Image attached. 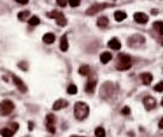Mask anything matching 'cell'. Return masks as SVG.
<instances>
[{
    "mask_svg": "<svg viewBox=\"0 0 163 137\" xmlns=\"http://www.w3.org/2000/svg\"><path fill=\"white\" fill-rule=\"evenodd\" d=\"M132 65V58L129 55L124 53L118 54L115 64V67L118 70H127L131 68Z\"/></svg>",
    "mask_w": 163,
    "mask_h": 137,
    "instance_id": "1",
    "label": "cell"
},
{
    "mask_svg": "<svg viewBox=\"0 0 163 137\" xmlns=\"http://www.w3.org/2000/svg\"><path fill=\"white\" fill-rule=\"evenodd\" d=\"M74 115L76 119L82 120L87 117L89 114V107L86 103L78 102L75 104Z\"/></svg>",
    "mask_w": 163,
    "mask_h": 137,
    "instance_id": "2",
    "label": "cell"
},
{
    "mask_svg": "<svg viewBox=\"0 0 163 137\" xmlns=\"http://www.w3.org/2000/svg\"><path fill=\"white\" fill-rule=\"evenodd\" d=\"M47 16L50 18L55 19L56 24L60 26L64 27L67 24V19L61 11L57 10H53L51 12L47 13Z\"/></svg>",
    "mask_w": 163,
    "mask_h": 137,
    "instance_id": "3",
    "label": "cell"
},
{
    "mask_svg": "<svg viewBox=\"0 0 163 137\" xmlns=\"http://www.w3.org/2000/svg\"><path fill=\"white\" fill-rule=\"evenodd\" d=\"M15 105L10 100H3L0 103V115L3 116L9 115L14 111Z\"/></svg>",
    "mask_w": 163,
    "mask_h": 137,
    "instance_id": "4",
    "label": "cell"
},
{
    "mask_svg": "<svg viewBox=\"0 0 163 137\" xmlns=\"http://www.w3.org/2000/svg\"><path fill=\"white\" fill-rule=\"evenodd\" d=\"M113 6L112 3H95L89 7L86 13L88 15H93L99 13L100 11H102L104 9L107 7H111Z\"/></svg>",
    "mask_w": 163,
    "mask_h": 137,
    "instance_id": "5",
    "label": "cell"
},
{
    "mask_svg": "<svg viewBox=\"0 0 163 137\" xmlns=\"http://www.w3.org/2000/svg\"><path fill=\"white\" fill-rule=\"evenodd\" d=\"M18 125L16 123H12L10 127H6L0 130V134L3 137H13L14 134L18 129Z\"/></svg>",
    "mask_w": 163,
    "mask_h": 137,
    "instance_id": "6",
    "label": "cell"
},
{
    "mask_svg": "<svg viewBox=\"0 0 163 137\" xmlns=\"http://www.w3.org/2000/svg\"><path fill=\"white\" fill-rule=\"evenodd\" d=\"M55 121V116L53 114L49 113L46 115V128H47V130L53 134H54L56 131V129L54 127Z\"/></svg>",
    "mask_w": 163,
    "mask_h": 137,
    "instance_id": "7",
    "label": "cell"
},
{
    "mask_svg": "<svg viewBox=\"0 0 163 137\" xmlns=\"http://www.w3.org/2000/svg\"><path fill=\"white\" fill-rule=\"evenodd\" d=\"M144 39L140 35H135L129 38L128 40V44L130 46L132 47L138 46L144 43Z\"/></svg>",
    "mask_w": 163,
    "mask_h": 137,
    "instance_id": "8",
    "label": "cell"
},
{
    "mask_svg": "<svg viewBox=\"0 0 163 137\" xmlns=\"http://www.w3.org/2000/svg\"><path fill=\"white\" fill-rule=\"evenodd\" d=\"M96 84H97V80L93 75H90L89 76L87 82L86 83L85 88V91L87 92L90 93L93 92L95 90Z\"/></svg>",
    "mask_w": 163,
    "mask_h": 137,
    "instance_id": "9",
    "label": "cell"
},
{
    "mask_svg": "<svg viewBox=\"0 0 163 137\" xmlns=\"http://www.w3.org/2000/svg\"><path fill=\"white\" fill-rule=\"evenodd\" d=\"M143 104L145 109L147 111H150L156 107L157 103L154 98L149 96L143 99Z\"/></svg>",
    "mask_w": 163,
    "mask_h": 137,
    "instance_id": "10",
    "label": "cell"
},
{
    "mask_svg": "<svg viewBox=\"0 0 163 137\" xmlns=\"http://www.w3.org/2000/svg\"><path fill=\"white\" fill-rule=\"evenodd\" d=\"M12 78H13L14 83L19 91H21L22 92H26L27 90L26 86L21 78L15 75H13Z\"/></svg>",
    "mask_w": 163,
    "mask_h": 137,
    "instance_id": "11",
    "label": "cell"
},
{
    "mask_svg": "<svg viewBox=\"0 0 163 137\" xmlns=\"http://www.w3.org/2000/svg\"><path fill=\"white\" fill-rule=\"evenodd\" d=\"M134 18L135 21L140 24H146L149 20L148 15L143 12H137L135 13Z\"/></svg>",
    "mask_w": 163,
    "mask_h": 137,
    "instance_id": "12",
    "label": "cell"
},
{
    "mask_svg": "<svg viewBox=\"0 0 163 137\" xmlns=\"http://www.w3.org/2000/svg\"><path fill=\"white\" fill-rule=\"evenodd\" d=\"M69 105L68 101L65 99H59L57 100L53 106V109L54 111H59L62 108L67 107Z\"/></svg>",
    "mask_w": 163,
    "mask_h": 137,
    "instance_id": "13",
    "label": "cell"
},
{
    "mask_svg": "<svg viewBox=\"0 0 163 137\" xmlns=\"http://www.w3.org/2000/svg\"><path fill=\"white\" fill-rule=\"evenodd\" d=\"M108 47L114 50H119L121 48V44L116 38H114L108 42Z\"/></svg>",
    "mask_w": 163,
    "mask_h": 137,
    "instance_id": "14",
    "label": "cell"
},
{
    "mask_svg": "<svg viewBox=\"0 0 163 137\" xmlns=\"http://www.w3.org/2000/svg\"><path fill=\"white\" fill-rule=\"evenodd\" d=\"M140 76L143 83L144 85H149L153 80V75L149 72H144L142 73Z\"/></svg>",
    "mask_w": 163,
    "mask_h": 137,
    "instance_id": "15",
    "label": "cell"
},
{
    "mask_svg": "<svg viewBox=\"0 0 163 137\" xmlns=\"http://www.w3.org/2000/svg\"><path fill=\"white\" fill-rule=\"evenodd\" d=\"M68 47H69V45H68L67 36L65 34H64L61 36V39H60V50L62 51H67Z\"/></svg>",
    "mask_w": 163,
    "mask_h": 137,
    "instance_id": "16",
    "label": "cell"
},
{
    "mask_svg": "<svg viewBox=\"0 0 163 137\" xmlns=\"http://www.w3.org/2000/svg\"><path fill=\"white\" fill-rule=\"evenodd\" d=\"M42 41L45 44H52L55 41V36L53 33H46L42 37Z\"/></svg>",
    "mask_w": 163,
    "mask_h": 137,
    "instance_id": "17",
    "label": "cell"
},
{
    "mask_svg": "<svg viewBox=\"0 0 163 137\" xmlns=\"http://www.w3.org/2000/svg\"><path fill=\"white\" fill-rule=\"evenodd\" d=\"M113 58L112 53L109 51L103 52L100 55V60L104 64H106L110 61Z\"/></svg>",
    "mask_w": 163,
    "mask_h": 137,
    "instance_id": "18",
    "label": "cell"
},
{
    "mask_svg": "<svg viewBox=\"0 0 163 137\" xmlns=\"http://www.w3.org/2000/svg\"><path fill=\"white\" fill-rule=\"evenodd\" d=\"M108 24H109V19L106 16H100L97 19V25L101 28L105 27L108 25Z\"/></svg>",
    "mask_w": 163,
    "mask_h": 137,
    "instance_id": "19",
    "label": "cell"
},
{
    "mask_svg": "<svg viewBox=\"0 0 163 137\" xmlns=\"http://www.w3.org/2000/svg\"><path fill=\"white\" fill-rule=\"evenodd\" d=\"M127 17L125 12L121 11H116L114 13V17L117 22H122Z\"/></svg>",
    "mask_w": 163,
    "mask_h": 137,
    "instance_id": "20",
    "label": "cell"
},
{
    "mask_svg": "<svg viewBox=\"0 0 163 137\" xmlns=\"http://www.w3.org/2000/svg\"><path fill=\"white\" fill-rule=\"evenodd\" d=\"M155 30L161 35H163V22L161 21H156L153 24Z\"/></svg>",
    "mask_w": 163,
    "mask_h": 137,
    "instance_id": "21",
    "label": "cell"
},
{
    "mask_svg": "<svg viewBox=\"0 0 163 137\" xmlns=\"http://www.w3.org/2000/svg\"><path fill=\"white\" fill-rule=\"evenodd\" d=\"M90 72V67L88 65H82L79 69V73L83 76L89 75Z\"/></svg>",
    "mask_w": 163,
    "mask_h": 137,
    "instance_id": "22",
    "label": "cell"
},
{
    "mask_svg": "<svg viewBox=\"0 0 163 137\" xmlns=\"http://www.w3.org/2000/svg\"><path fill=\"white\" fill-rule=\"evenodd\" d=\"M30 13V12L29 11H28V10L21 11L18 13V19L22 21H25L29 16Z\"/></svg>",
    "mask_w": 163,
    "mask_h": 137,
    "instance_id": "23",
    "label": "cell"
},
{
    "mask_svg": "<svg viewBox=\"0 0 163 137\" xmlns=\"http://www.w3.org/2000/svg\"><path fill=\"white\" fill-rule=\"evenodd\" d=\"M28 23L31 26H36L40 23V20L37 16L34 15L32 16L28 21Z\"/></svg>",
    "mask_w": 163,
    "mask_h": 137,
    "instance_id": "24",
    "label": "cell"
},
{
    "mask_svg": "<svg viewBox=\"0 0 163 137\" xmlns=\"http://www.w3.org/2000/svg\"><path fill=\"white\" fill-rule=\"evenodd\" d=\"M95 135L96 137H105V131L102 127H98L95 129Z\"/></svg>",
    "mask_w": 163,
    "mask_h": 137,
    "instance_id": "25",
    "label": "cell"
},
{
    "mask_svg": "<svg viewBox=\"0 0 163 137\" xmlns=\"http://www.w3.org/2000/svg\"><path fill=\"white\" fill-rule=\"evenodd\" d=\"M67 92L69 94L75 95L77 92V88L76 85L71 84L67 88Z\"/></svg>",
    "mask_w": 163,
    "mask_h": 137,
    "instance_id": "26",
    "label": "cell"
},
{
    "mask_svg": "<svg viewBox=\"0 0 163 137\" xmlns=\"http://www.w3.org/2000/svg\"><path fill=\"white\" fill-rule=\"evenodd\" d=\"M155 90L157 92H163V81L157 83L154 87Z\"/></svg>",
    "mask_w": 163,
    "mask_h": 137,
    "instance_id": "27",
    "label": "cell"
},
{
    "mask_svg": "<svg viewBox=\"0 0 163 137\" xmlns=\"http://www.w3.org/2000/svg\"><path fill=\"white\" fill-rule=\"evenodd\" d=\"M130 108L128 106H125V107L123 108V109H122L121 112L122 114L124 115H128L130 113Z\"/></svg>",
    "mask_w": 163,
    "mask_h": 137,
    "instance_id": "28",
    "label": "cell"
},
{
    "mask_svg": "<svg viewBox=\"0 0 163 137\" xmlns=\"http://www.w3.org/2000/svg\"><path fill=\"white\" fill-rule=\"evenodd\" d=\"M69 4L72 7H77L80 4V1H69Z\"/></svg>",
    "mask_w": 163,
    "mask_h": 137,
    "instance_id": "29",
    "label": "cell"
},
{
    "mask_svg": "<svg viewBox=\"0 0 163 137\" xmlns=\"http://www.w3.org/2000/svg\"><path fill=\"white\" fill-rule=\"evenodd\" d=\"M56 3L59 6L62 7H65L66 6L67 4V2L66 1H63V0H59V1H57Z\"/></svg>",
    "mask_w": 163,
    "mask_h": 137,
    "instance_id": "30",
    "label": "cell"
},
{
    "mask_svg": "<svg viewBox=\"0 0 163 137\" xmlns=\"http://www.w3.org/2000/svg\"><path fill=\"white\" fill-rule=\"evenodd\" d=\"M158 126H159L160 128L163 129V117L159 121V123H158Z\"/></svg>",
    "mask_w": 163,
    "mask_h": 137,
    "instance_id": "31",
    "label": "cell"
},
{
    "mask_svg": "<svg viewBox=\"0 0 163 137\" xmlns=\"http://www.w3.org/2000/svg\"><path fill=\"white\" fill-rule=\"evenodd\" d=\"M18 3H21V4H25L28 3V1H16Z\"/></svg>",
    "mask_w": 163,
    "mask_h": 137,
    "instance_id": "32",
    "label": "cell"
},
{
    "mask_svg": "<svg viewBox=\"0 0 163 137\" xmlns=\"http://www.w3.org/2000/svg\"><path fill=\"white\" fill-rule=\"evenodd\" d=\"M161 45H162V46H163V40H162L161 41Z\"/></svg>",
    "mask_w": 163,
    "mask_h": 137,
    "instance_id": "33",
    "label": "cell"
},
{
    "mask_svg": "<svg viewBox=\"0 0 163 137\" xmlns=\"http://www.w3.org/2000/svg\"><path fill=\"white\" fill-rule=\"evenodd\" d=\"M161 104H162V105L163 106V99H162V102H161Z\"/></svg>",
    "mask_w": 163,
    "mask_h": 137,
    "instance_id": "34",
    "label": "cell"
},
{
    "mask_svg": "<svg viewBox=\"0 0 163 137\" xmlns=\"http://www.w3.org/2000/svg\"></svg>",
    "mask_w": 163,
    "mask_h": 137,
    "instance_id": "35",
    "label": "cell"
}]
</instances>
